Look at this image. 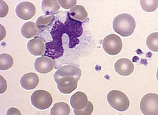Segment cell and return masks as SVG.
<instances>
[{
	"mask_svg": "<svg viewBox=\"0 0 158 115\" xmlns=\"http://www.w3.org/2000/svg\"><path fill=\"white\" fill-rule=\"evenodd\" d=\"M113 28L115 32L123 37L130 36L136 28V21L132 15L122 13L116 16L113 21Z\"/></svg>",
	"mask_w": 158,
	"mask_h": 115,
	"instance_id": "obj_1",
	"label": "cell"
},
{
	"mask_svg": "<svg viewBox=\"0 0 158 115\" xmlns=\"http://www.w3.org/2000/svg\"><path fill=\"white\" fill-rule=\"evenodd\" d=\"M107 100L110 105L117 111H126L130 105L129 99L127 95L116 89H113L108 93Z\"/></svg>",
	"mask_w": 158,
	"mask_h": 115,
	"instance_id": "obj_2",
	"label": "cell"
},
{
	"mask_svg": "<svg viewBox=\"0 0 158 115\" xmlns=\"http://www.w3.org/2000/svg\"><path fill=\"white\" fill-rule=\"evenodd\" d=\"M31 101L32 105L40 110H45L50 107L53 97L50 93L44 89H38L31 95Z\"/></svg>",
	"mask_w": 158,
	"mask_h": 115,
	"instance_id": "obj_3",
	"label": "cell"
},
{
	"mask_svg": "<svg viewBox=\"0 0 158 115\" xmlns=\"http://www.w3.org/2000/svg\"><path fill=\"white\" fill-rule=\"evenodd\" d=\"M140 108L144 115H158V95L154 93L144 95L140 101Z\"/></svg>",
	"mask_w": 158,
	"mask_h": 115,
	"instance_id": "obj_4",
	"label": "cell"
},
{
	"mask_svg": "<svg viewBox=\"0 0 158 115\" xmlns=\"http://www.w3.org/2000/svg\"><path fill=\"white\" fill-rule=\"evenodd\" d=\"M102 47L107 54L116 55L121 51L123 48L121 38L114 34L108 35L103 39Z\"/></svg>",
	"mask_w": 158,
	"mask_h": 115,
	"instance_id": "obj_5",
	"label": "cell"
},
{
	"mask_svg": "<svg viewBox=\"0 0 158 115\" xmlns=\"http://www.w3.org/2000/svg\"><path fill=\"white\" fill-rule=\"evenodd\" d=\"M78 80L77 78L71 75H66L55 80L59 91L63 94H70L75 90Z\"/></svg>",
	"mask_w": 158,
	"mask_h": 115,
	"instance_id": "obj_6",
	"label": "cell"
},
{
	"mask_svg": "<svg viewBox=\"0 0 158 115\" xmlns=\"http://www.w3.org/2000/svg\"><path fill=\"white\" fill-rule=\"evenodd\" d=\"M15 13L19 18L29 20L35 15L36 7L31 2H23L17 6Z\"/></svg>",
	"mask_w": 158,
	"mask_h": 115,
	"instance_id": "obj_7",
	"label": "cell"
},
{
	"mask_svg": "<svg viewBox=\"0 0 158 115\" xmlns=\"http://www.w3.org/2000/svg\"><path fill=\"white\" fill-rule=\"evenodd\" d=\"M115 71L121 76H127L131 75L134 71V64L130 59L121 58L118 59L114 65Z\"/></svg>",
	"mask_w": 158,
	"mask_h": 115,
	"instance_id": "obj_8",
	"label": "cell"
},
{
	"mask_svg": "<svg viewBox=\"0 0 158 115\" xmlns=\"http://www.w3.org/2000/svg\"><path fill=\"white\" fill-rule=\"evenodd\" d=\"M55 67V63L53 59L48 57H42L37 58L34 62V68L41 74H47L50 72Z\"/></svg>",
	"mask_w": 158,
	"mask_h": 115,
	"instance_id": "obj_9",
	"label": "cell"
},
{
	"mask_svg": "<svg viewBox=\"0 0 158 115\" xmlns=\"http://www.w3.org/2000/svg\"><path fill=\"white\" fill-rule=\"evenodd\" d=\"M27 49L34 56L42 55L45 52V42L40 37L32 39L27 43Z\"/></svg>",
	"mask_w": 158,
	"mask_h": 115,
	"instance_id": "obj_10",
	"label": "cell"
},
{
	"mask_svg": "<svg viewBox=\"0 0 158 115\" xmlns=\"http://www.w3.org/2000/svg\"><path fill=\"white\" fill-rule=\"evenodd\" d=\"M39 76L34 72L24 74L20 79V84L26 90H31L36 88L39 84Z\"/></svg>",
	"mask_w": 158,
	"mask_h": 115,
	"instance_id": "obj_11",
	"label": "cell"
},
{
	"mask_svg": "<svg viewBox=\"0 0 158 115\" xmlns=\"http://www.w3.org/2000/svg\"><path fill=\"white\" fill-rule=\"evenodd\" d=\"M66 75H71V76H75L78 80L81 76V68L75 65H65L57 70L54 74V80H56Z\"/></svg>",
	"mask_w": 158,
	"mask_h": 115,
	"instance_id": "obj_12",
	"label": "cell"
},
{
	"mask_svg": "<svg viewBox=\"0 0 158 115\" xmlns=\"http://www.w3.org/2000/svg\"><path fill=\"white\" fill-rule=\"evenodd\" d=\"M88 99L86 94L82 92H77L71 96L70 103L71 107L76 110L85 109L88 104Z\"/></svg>",
	"mask_w": 158,
	"mask_h": 115,
	"instance_id": "obj_13",
	"label": "cell"
},
{
	"mask_svg": "<svg viewBox=\"0 0 158 115\" xmlns=\"http://www.w3.org/2000/svg\"><path fill=\"white\" fill-rule=\"evenodd\" d=\"M60 5L58 0H43L42 2V11L46 15H53L59 11Z\"/></svg>",
	"mask_w": 158,
	"mask_h": 115,
	"instance_id": "obj_14",
	"label": "cell"
},
{
	"mask_svg": "<svg viewBox=\"0 0 158 115\" xmlns=\"http://www.w3.org/2000/svg\"><path fill=\"white\" fill-rule=\"evenodd\" d=\"M21 32L24 38L30 39L37 36L39 33V28L36 23L27 22L23 25Z\"/></svg>",
	"mask_w": 158,
	"mask_h": 115,
	"instance_id": "obj_15",
	"label": "cell"
},
{
	"mask_svg": "<svg viewBox=\"0 0 158 115\" xmlns=\"http://www.w3.org/2000/svg\"><path fill=\"white\" fill-rule=\"evenodd\" d=\"M69 15L76 21L82 22L88 18V13L85 7L78 5L70 9Z\"/></svg>",
	"mask_w": 158,
	"mask_h": 115,
	"instance_id": "obj_16",
	"label": "cell"
},
{
	"mask_svg": "<svg viewBox=\"0 0 158 115\" xmlns=\"http://www.w3.org/2000/svg\"><path fill=\"white\" fill-rule=\"evenodd\" d=\"M70 107L65 102H58L54 105L50 111L51 115H69L70 114Z\"/></svg>",
	"mask_w": 158,
	"mask_h": 115,
	"instance_id": "obj_17",
	"label": "cell"
},
{
	"mask_svg": "<svg viewBox=\"0 0 158 115\" xmlns=\"http://www.w3.org/2000/svg\"><path fill=\"white\" fill-rule=\"evenodd\" d=\"M13 59L11 55L7 53H2L0 55V70L6 71L11 68L13 65Z\"/></svg>",
	"mask_w": 158,
	"mask_h": 115,
	"instance_id": "obj_18",
	"label": "cell"
},
{
	"mask_svg": "<svg viewBox=\"0 0 158 115\" xmlns=\"http://www.w3.org/2000/svg\"><path fill=\"white\" fill-rule=\"evenodd\" d=\"M148 48L154 52H158V32L150 34L146 39Z\"/></svg>",
	"mask_w": 158,
	"mask_h": 115,
	"instance_id": "obj_19",
	"label": "cell"
},
{
	"mask_svg": "<svg viewBox=\"0 0 158 115\" xmlns=\"http://www.w3.org/2000/svg\"><path fill=\"white\" fill-rule=\"evenodd\" d=\"M140 6L146 12H154L158 7V0H140Z\"/></svg>",
	"mask_w": 158,
	"mask_h": 115,
	"instance_id": "obj_20",
	"label": "cell"
},
{
	"mask_svg": "<svg viewBox=\"0 0 158 115\" xmlns=\"http://www.w3.org/2000/svg\"><path fill=\"white\" fill-rule=\"evenodd\" d=\"M53 19L54 16L53 15H42L37 19L36 24L39 28L45 27L51 24Z\"/></svg>",
	"mask_w": 158,
	"mask_h": 115,
	"instance_id": "obj_21",
	"label": "cell"
},
{
	"mask_svg": "<svg viewBox=\"0 0 158 115\" xmlns=\"http://www.w3.org/2000/svg\"><path fill=\"white\" fill-rule=\"evenodd\" d=\"M94 111V105L93 104L89 101L88 105L82 110H76L74 109V113L76 115H90L92 114Z\"/></svg>",
	"mask_w": 158,
	"mask_h": 115,
	"instance_id": "obj_22",
	"label": "cell"
},
{
	"mask_svg": "<svg viewBox=\"0 0 158 115\" xmlns=\"http://www.w3.org/2000/svg\"><path fill=\"white\" fill-rule=\"evenodd\" d=\"M58 2L63 9H69L76 6L77 0H58Z\"/></svg>",
	"mask_w": 158,
	"mask_h": 115,
	"instance_id": "obj_23",
	"label": "cell"
},
{
	"mask_svg": "<svg viewBox=\"0 0 158 115\" xmlns=\"http://www.w3.org/2000/svg\"><path fill=\"white\" fill-rule=\"evenodd\" d=\"M9 12V6L3 0H0V17L3 18L7 15Z\"/></svg>",
	"mask_w": 158,
	"mask_h": 115,
	"instance_id": "obj_24",
	"label": "cell"
},
{
	"mask_svg": "<svg viewBox=\"0 0 158 115\" xmlns=\"http://www.w3.org/2000/svg\"><path fill=\"white\" fill-rule=\"evenodd\" d=\"M7 84L3 76H0V93L2 94L7 90Z\"/></svg>",
	"mask_w": 158,
	"mask_h": 115,
	"instance_id": "obj_25",
	"label": "cell"
},
{
	"mask_svg": "<svg viewBox=\"0 0 158 115\" xmlns=\"http://www.w3.org/2000/svg\"><path fill=\"white\" fill-rule=\"evenodd\" d=\"M7 114H19L21 115V113L19 111V110L16 109V108H14V107H11L8 109Z\"/></svg>",
	"mask_w": 158,
	"mask_h": 115,
	"instance_id": "obj_26",
	"label": "cell"
},
{
	"mask_svg": "<svg viewBox=\"0 0 158 115\" xmlns=\"http://www.w3.org/2000/svg\"><path fill=\"white\" fill-rule=\"evenodd\" d=\"M0 30H1V33H0V36H1V37H0V41H2L6 36V28H4L2 24L0 25Z\"/></svg>",
	"mask_w": 158,
	"mask_h": 115,
	"instance_id": "obj_27",
	"label": "cell"
},
{
	"mask_svg": "<svg viewBox=\"0 0 158 115\" xmlns=\"http://www.w3.org/2000/svg\"><path fill=\"white\" fill-rule=\"evenodd\" d=\"M156 78L158 81V67H157V73H156Z\"/></svg>",
	"mask_w": 158,
	"mask_h": 115,
	"instance_id": "obj_28",
	"label": "cell"
}]
</instances>
